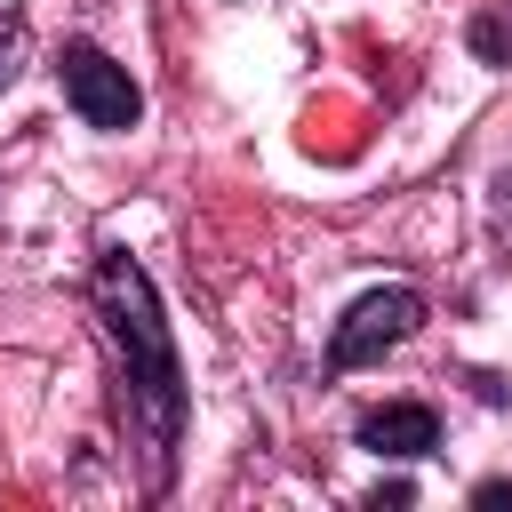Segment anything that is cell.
Wrapping results in <instances>:
<instances>
[{"instance_id": "8992f818", "label": "cell", "mask_w": 512, "mask_h": 512, "mask_svg": "<svg viewBox=\"0 0 512 512\" xmlns=\"http://www.w3.org/2000/svg\"><path fill=\"white\" fill-rule=\"evenodd\" d=\"M24 48H32V32H24V16L8 8V16H0V96L24 80Z\"/></svg>"}, {"instance_id": "3957f363", "label": "cell", "mask_w": 512, "mask_h": 512, "mask_svg": "<svg viewBox=\"0 0 512 512\" xmlns=\"http://www.w3.org/2000/svg\"><path fill=\"white\" fill-rule=\"evenodd\" d=\"M416 328H424V296H416V288H368V296L336 320L328 368H368V360H384L392 344H408Z\"/></svg>"}, {"instance_id": "277c9868", "label": "cell", "mask_w": 512, "mask_h": 512, "mask_svg": "<svg viewBox=\"0 0 512 512\" xmlns=\"http://www.w3.org/2000/svg\"><path fill=\"white\" fill-rule=\"evenodd\" d=\"M360 448H376V456H432L440 448V416L424 400H384V408L360 416Z\"/></svg>"}, {"instance_id": "5b68a950", "label": "cell", "mask_w": 512, "mask_h": 512, "mask_svg": "<svg viewBox=\"0 0 512 512\" xmlns=\"http://www.w3.org/2000/svg\"><path fill=\"white\" fill-rule=\"evenodd\" d=\"M464 48H472L480 64H496V72H512V0H488V8L464 24Z\"/></svg>"}, {"instance_id": "9c48e42d", "label": "cell", "mask_w": 512, "mask_h": 512, "mask_svg": "<svg viewBox=\"0 0 512 512\" xmlns=\"http://www.w3.org/2000/svg\"><path fill=\"white\" fill-rule=\"evenodd\" d=\"M472 504H512V480H480V488H472Z\"/></svg>"}, {"instance_id": "6da1fadb", "label": "cell", "mask_w": 512, "mask_h": 512, "mask_svg": "<svg viewBox=\"0 0 512 512\" xmlns=\"http://www.w3.org/2000/svg\"><path fill=\"white\" fill-rule=\"evenodd\" d=\"M88 288H96L104 336L120 344V416H128V432H136V448H144V480L168 488L176 432H184V368H176L160 296H152V280H144V264H136L128 248H104Z\"/></svg>"}, {"instance_id": "52a82bcc", "label": "cell", "mask_w": 512, "mask_h": 512, "mask_svg": "<svg viewBox=\"0 0 512 512\" xmlns=\"http://www.w3.org/2000/svg\"><path fill=\"white\" fill-rule=\"evenodd\" d=\"M368 504H376V512H400V504H416V488H408V480H384Z\"/></svg>"}, {"instance_id": "ba28073f", "label": "cell", "mask_w": 512, "mask_h": 512, "mask_svg": "<svg viewBox=\"0 0 512 512\" xmlns=\"http://www.w3.org/2000/svg\"><path fill=\"white\" fill-rule=\"evenodd\" d=\"M496 240L512 248V176H496Z\"/></svg>"}, {"instance_id": "7a4b0ae2", "label": "cell", "mask_w": 512, "mask_h": 512, "mask_svg": "<svg viewBox=\"0 0 512 512\" xmlns=\"http://www.w3.org/2000/svg\"><path fill=\"white\" fill-rule=\"evenodd\" d=\"M56 80H64V96H72V112H80L88 128H104V136H120V128L144 120V88L128 80V64H112V56L88 48V40H64Z\"/></svg>"}]
</instances>
